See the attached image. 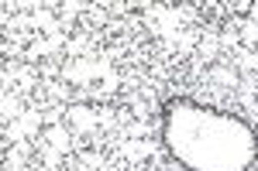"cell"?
I'll list each match as a JSON object with an SVG mask.
<instances>
[{
    "mask_svg": "<svg viewBox=\"0 0 258 171\" xmlns=\"http://www.w3.org/2000/svg\"><path fill=\"white\" fill-rule=\"evenodd\" d=\"M162 144L182 171H248L258 161L248 120L186 96L162 106Z\"/></svg>",
    "mask_w": 258,
    "mask_h": 171,
    "instance_id": "1",
    "label": "cell"
}]
</instances>
